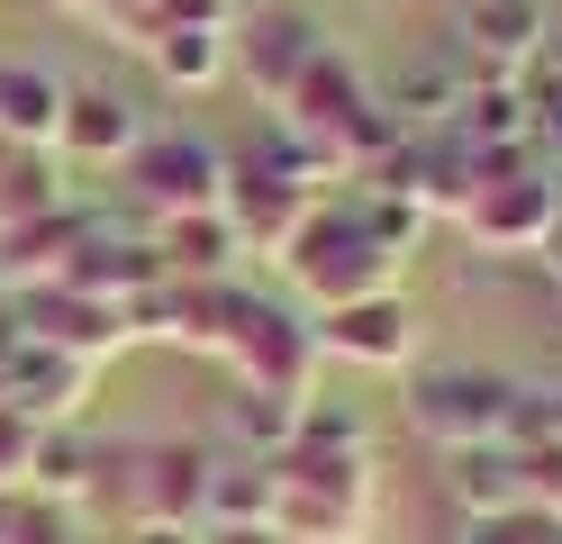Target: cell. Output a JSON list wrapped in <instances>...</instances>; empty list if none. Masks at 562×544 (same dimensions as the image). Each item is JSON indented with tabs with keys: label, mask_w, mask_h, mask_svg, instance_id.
I'll return each mask as SVG.
<instances>
[{
	"label": "cell",
	"mask_w": 562,
	"mask_h": 544,
	"mask_svg": "<svg viewBox=\"0 0 562 544\" xmlns=\"http://www.w3.org/2000/svg\"><path fill=\"white\" fill-rule=\"evenodd\" d=\"M327 200V173L300 155V136L281 127V119H263L255 136L227 155V191H218V209H227V227H236V254H291V236H300V218Z\"/></svg>",
	"instance_id": "6da1fadb"
},
{
	"label": "cell",
	"mask_w": 562,
	"mask_h": 544,
	"mask_svg": "<svg viewBox=\"0 0 562 544\" xmlns=\"http://www.w3.org/2000/svg\"><path fill=\"white\" fill-rule=\"evenodd\" d=\"M400 264L408 254L372 227V209L345 191V200H318L300 218V236H291V254H281V273L300 281V300H308V318L318 309H345V300H381V290H400Z\"/></svg>",
	"instance_id": "7a4b0ae2"
},
{
	"label": "cell",
	"mask_w": 562,
	"mask_h": 544,
	"mask_svg": "<svg viewBox=\"0 0 562 544\" xmlns=\"http://www.w3.org/2000/svg\"><path fill=\"white\" fill-rule=\"evenodd\" d=\"M272 119L300 136V155L318 164L327 181H355V173L381 155V145H400V119H391V109H381V100L363 91V73L345 64L336 46H327V55H318V64H308L300 82H291V100H281Z\"/></svg>",
	"instance_id": "3957f363"
},
{
	"label": "cell",
	"mask_w": 562,
	"mask_h": 544,
	"mask_svg": "<svg viewBox=\"0 0 562 544\" xmlns=\"http://www.w3.org/2000/svg\"><path fill=\"white\" fill-rule=\"evenodd\" d=\"M562 218V173L544 155H472V191L453 209L481 254H536Z\"/></svg>",
	"instance_id": "277c9868"
},
{
	"label": "cell",
	"mask_w": 562,
	"mask_h": 544,
	"mask_svg": "<svg viewBox=\"0 0 562 544\" xmlns=\"http://www.w3.org/2000/svg\"><path fill=\"white\" fill-rule=\"evenodd\" d=\"M218 363H227V381H255V390H281V399H308L327 354H318V326H308L300 309H281V300H263V290L236 281Z\"/></svg>",
	"instance_id": "5b68a950"
},
{
	"label": "cell",
	"mask_w": 562,
	"mask_h": 544,
	"mask_svg": "<svg viewBox=\"0 0 562 544\" xmlns=\"http://www.w3.org/2000/svg\"><path fill=\"white\" fill-rule=\"evenodd\" d=\"M408 426L445 454H472V445H508L517 426V381L499 373H417L408 381Z\"/></svg>",
	"instance_id": "8992f818"
},
{
	"label": "cell",
	"mask_w": 562,
	"mask_h": 544,
	"mask_svg": "<svg viewBox=\"0 0 562 544\" xmlns=\"http://www.w3.org/2000/svg\"><path fill=\"white\" fill-rule=\"evenodd\" d=\"M119 173H127V200L146 209L155 227H164V218H191V209H218V191H227V155L209 136H182V127L146 136Z\"/></svg>",
	"instance_id": "52a82bcc"
},
{
	"label": "cell",
	"mask_w": 562,
	"mask_h": 544,
	"mask_svg": "<svg viewBox=\"0 0 562 544\" xmlns=\"http://www.w3.org/2000/svg\"><path fill=\"white\" fill-rule=\"evenodd\" d=\"M318 55H327V27L308 19V10H291V0H272V10H255V19H236V36H227V64L245 73V91H255L263 109L291 100V82H300Z\"/></svg>",
	"instance_id": "ba28073f"
},
{
	"label": "cell",
	"mask_w": 562,
	"mask_h": 544,
	"mask_svg": "<svg viewBox=\"0 0 562 544\" xmlns=\"http://www.w3.org/2000/svg\"><path fill=\"white\" fill-rule=\"evenodd\" d=\"M10 318H19L27 345H55V354H74V363H110V354L136 345L127 309L91 300V290H74V281H46V290H27V300H10Z\"/></svg>",
	"instance_id": "9c48e42d"
},
{
	"label": "cell",
	"mask_w": 562,
	"mask_h": 544,
	"mask_svg": "<svg viewBox=\"0 0 562 544\" xmlns=\"http://www.w3.org/2000/svg\"><path fill=\"white\" fill-rule=\"evenodd\" d=\"M308 326H318V354H327V363H355V373H408V354H417V318H408L400 290L318 309Z\"/></svg>",
	"instance_id": "30bf717a"
},
{
	"label": "cell",
	"mask_w": 562,
	"mask_h": 544,
	"mask_svg": "<svg viewBox=\"0 0 562 544\" xmlns=\"http://www.w3.org/2000/svg\"><path fill=\"white\" fill-rule=\"evenodd\" d=\"M110 463H119L110 490H127V518H191L200 526V490H209V454L200 445L164 435V445H127Z\"/></svg>",
	"instance_id": "8fae6325"
},
{
	"label": "cell",
	"mask_w": 562,
	"mask_h": 544,
	"mask_svg": "<svg viewBox=\"0 0 562 544\" xmlns=\"http://www.w3.org/2000/svg\"><path fill=\"white\" fill-rule=\"evenodd\" d=\"M453 36L481 64V82H526L544 55V0H463Z\"/></svg>",
	"instance_id": "7c38bea8"
},
{
	"label": "cell",
	"mask_w": 562,
	"mask_h": 544,
	"mask_svg": "<svg viewBox=\"0 0 562 544\" xmlns=\"http://www.w3.org/2000/svg\"><path fill=\"white\" fill-rule=\"evenodd\" d=\"M82 236H91V218H82L74 200L46 209V218L0 227V300H27V290L64 281V273H74V254H82Z\"/></svg>",
	"instance_id": "4fadbf2b"
},
{
	"label": "cell",
	"mask_w": 562,
	"mask_h": 544,
	"mask_svg": "<svg viewBox=\"0 0 562 544\" xmlns=\"http://www.w3.org/2000/svg\"><path fill=\"white\" fill-rule=\"evenodd\" d=\"M136 145H146V119H136L127 91H110V82H64L55 155H74V164H127Z\"/></svg>",
	"instance_id": "5bb4252c"
},
{
	"label": "cell",
	"mask_w": 562,
	"mask_h": 544,
	"mask_svg": "<svg viewBox=\"0 0 562 544\" xmlns=\"http://www.w3.org/2000/svg\"><path fill=\"white\" fill-rule=\"evenodd\" d=\"M363 526H372L363 490H318V481H281L272 490V535L281 544H363Z\"/></svg>",
	"instance_id": "9a60e30c"
},
{
	"label": "cell",
	"mask_w": 562,
	"mask_h": 544,
	"mask_svg": "<svg viewBox=\"0 0 562 544\" xmlns=\"http://www.w3.org/2000/svg\"><path fill=\"white\" fill-rule=\"evenodd\" d=\"M453 136L472 155H536V91L526 82H472L453 100Z\"/></svg>",
	"instance_id": "2e32d148"
},
{
	"label": "cell",
	"mask_w": 562,
	"mask_h": 544,
	"mask_svg": "<svg viewBox=\"0 0 562 544\" xmlns=\"http://www.w3.org/2000/svg\"><path fill=\"white\" fill-rule=\"evenodd\" d=\"M64 281H74V290H91V300H110V309L146 300V290L164 281V264H155V236H110V227H91Z\"/></svg>",
	"instance_id": "e0dca14e"
},
{
	"label": "cell",
	"mask_w": 562,
	"mask_h": 544,
	"mask_svg": "<svg viewBox=\"0 0 562 544\" xmlns=\"http://www.w3.org/2000/svg\"><path fill=\"white\" fill-rule=\"evenodd\" d=\"M91 373H100V363H74V354H55V345H19L10 399H19L37 426H74L82 399H91Z\"/></svg>",
	"instance_id": "ac0fdd59"
},
{
	"label": "cell",
	"mask_w": 562,
	"mask_h": 544,
	"mask_svg": "<svg viewBox=\"0 0 562 544\" xmlns=\"http://www.w3.org/2000/svg\"><path fill=\"white\" fill-rule=\"evenodd\" d=\"M155 264H164V281H227V273H236V227H227V209L164 218V227H155Z\"/></svg>",
	"instance_id": "d6986e66"
},
{
	"label": "cell",
	"mask_w": 562,
	"mask_h": 544,
	"mask_svg": "<svg viewBox=\"0 0 562 544\" xmlns=\"http://www.w3.org/2000/svg\"><path fill=\"white\" fill-rule=\"evenodd\" d=\"M55 127H64V73L0 64V136H10V145H46V155H55Z\"/></svg>",
	"instance_id": "ffe728a7"
},
{
	"label": "cell",
	"mask_w": 562,
	"mask_h": 544,
	"mask_svg": "<svg viewBox=\"0 0 562 544\" xmlns=\"http://www.w3.org/2000/svg\"><path fill=\"white\" fill-rule=\"evenodd\" d=\"M272 463L263 454H209V490H200V526H272Z\"/></svg>",
	"instance_id": "44dd1931"
},
{
	"label": "cell",
	"mask_w": 562,
	"mask_h": 544,
	"mask_svg": "<svg viewBox=\"0 0 562 544\" xmlns=\"http://www.w3.org/2000/svg\"><path fill=\"white\" fill-rule=\"evenodd\" d=\"M227 36H236V27H155V46H146L155 82H172V91L227 82Z\"/></svg>",
	"instance_id": "7402d4cb"
},
{
	"label": "cell",
	"mask_w": 562,
	"mask_h": 544,
	"mask_svg": "<svg viewBox=\"0 0 562 544\" xmlns=\"http://www.w3.org/2000/svg\"><path fill=\"white\" fill-rule=\"evenodd\" d=\"M27 490H37V499H91V490H100V454L82 445V426H37Z\"/></svg>",
	"instance_id": "603a6c76"
},
{
	"label": "cell",
	"mask_w": 562,
	"mask_h": 544,
	"mask_svg": "<svg viewBox=\"0 0 562 544\" xmlns=\"http://www.w3.org/2000/svg\"><path fill=\"white\" fill-rule=\"evenodd\" d=\"M453 508L463 518H499V508H517L526 490H517V454L508 445H472V454H453Z\"/></svg>",
	"instance_id": "cb8c5ba5"
},
{
	"label": "cell",
	"mask_w": 562,
	"mask_h": 544,
	"mask_svg": "<svg viewBox=\"0 0 562 544\" xmlns=\"http://www.w3.org/2000/svg\"><path fill=\"white\" fill-rule=\"evenodd\" d=\"M227 435H236V454H263V463H272V454L300 435V399L236 381V399H227Z\"/></svg>",
	"instance_id": "d4e9b609"
},
{
	"label": "cell",
	"mask_w": 562,
	"mask_h": 544,
	"mask_svg": "<svg viewBox=\"0 0 562 544\" xmlns=\"http://www.w3.org/2000/svg\"><path fill=\"white\" fill-rule=\"evenodd\" d=\"M46 209H64L55 155H46V145H10V164H0V227H19V218H46Z\"/></svg>",
	"instance_id": "484cf974"
},
{
	"label": "cell",
	"mask_w": 562,
	"mask_h": 544,
	"mask_svg": "<svg viewBox=\"0 0 562 544\" xmlns=\"http://www.w3.org/2000/svg\"><path fill=\"white\" fill-rule=\"evenodd\" d=\"M463 544H562V508L517 499V508H499V518H463Z\"/></svg>",
	"instance_id": "4316f807"
},
{
	"label": "cell",
	"mask_w": 562,
	"mask_h": 544,
	"mask_svg": "<svg viewBox=\"0 0 562 544\" xmlns=\"http://www.w3.org/2000/svg\"><path fill=\"white\" fill-rule=\"evenodd\" d=\"M10 544H82V508H74V499H37V490H19Z\"/></svg>",
	"instance_id": "83f0119b"
},
{
	"label": "cell",
	"mask_w": 562,
	"mask_h": 544,
	"mask_svg": "<svg viewBox=\"0 0 562 544\" xmlns=\"http://www.w3.org/2000/svg\"><path fill=\"white\" fill-rule=\"evenodd\" d=\"M27 463H37V418L0 399V490H27Z\"/></svg>",
	"instance_id": "f1b7e54d"
},
{
	"label": "cell",
	"mask_w": 562,
	"mask_h": 544,
	"mask_svg": "<svg viewBox=\"0 0 562 544\" xmlns=\"http://www.w3.org/2000/svg\"><path fill=\"white\" fill-rule=\"evenodd\" d=\"M82 19H100V27L119 36V46H136V55H146V46H155V27H164V0H91Z\"/></svg>",
	"instance_id": "f546056e"
},
{
	"label": "cell",
	"mask_w": 562,
	"mask_h": 544,
	"mask_svg": "<svg viewBox=\"0 0 562 544\" xmlns=\"http://www.w3.org/2000/svg\"><path fill=\"white\" fill-rule=\"evenodd\" d=\"M536 155L562 173V82H536Z\"/></svg>",
	"instance_id": "4dcf8cb0"
},
{
	"label": "cell",
	"mask_w": 562,
	"mask_h": 544,
	"mask_svg": "<svg viewBox=\"0 0 562 544\" xmlns=\"http://www.w3.org/2000/svg\"><path fill=\"white\" fill-rule=\"evenodd\" d=\"M119 544H209V526H191V518H127Z\"/></svg>",
	"instance_id": "1f68e13d"
},
{
	"label": "cell",
	"mask_w": 562,
	"mask_h": 544,
	"mask_svg": "<svg viewBox=\"0 0 562 544\" xmlns=\"http://www.w3.org/2000/svg\"><path fill=\"white\" fill-rule=\"evenodd\" d=\"M164 27H236V0H164Z\"/></svg>",
	"instance_id": "d6a6232c"
},
{
	"label": "cell",
	"mask_w": 562,
	"mask_h": 544,
	"mask_svg": "<svg viewBox=\"0 0 562 544\" xmlns=\"http://www.w3.org/2000/svg\"><path fill=\"white\" fill-rule=\"evenodd\" d=\"M19 345H27V336H19V318L0 309V399H10V373H19Z\"/></svg>",
	"instance_id": "836d02e7"
},
{
	"label": "cell",
	"mask_w": 562,
	"mask_h": 544,
	"mask_svg": "<svg viewBox=\"0 0 562 544\" xmlns=\"http://www.w3.org/2000/svg\"><path fill=\"white\" fill-rule=\"evenodd\" d=\"M544 82H562V10H544V55H536Z\"/></svg>",
	"instance_id": "e575fe53"
},
{
	"label": "cell",
	"mask_w": 562,
	"mask_h": 544,
	"mask_svg": "<svg viewBox=\"0 0 562 544\" xmlns=\"http://www.w3.org/2000/svg\"><path fill=\"white\" fill-rule=\"evenodd\" d=\"M209 544H281L272 526H209Z\"/></svg>",
	"instance_id": "d590c367"
},
{
	"label": "cell",
	"mask_w": 562,
	"mask_h": 544,
	"mask_svg": "<svg viewBox=\"0 0 562 544\" xmlns=\"http://www.w3.org/2000/svg\"><path fill=\"white\" fill-rule=\"evenodd\" d=\"M536 264H544V273H553V290H562V218H553V236L536 245Z\"/></svg>",
	"instance_id": "8d00e7d4"
},
{
	"label": "cell",
	"mask_w": 562,
	"mask_h": 544,
	"mask_svg": "<svg viewBox=\"0 0 562 544\" xmlns=\"http://www.w3.org/2000/svg\"><path fill=\"white\" fill-rule=\"evenodd\" d=\"M10 518H19V490H0V544H10Z\"/></svg>",
	"instance_id": "74e56055"
},
{
	"label": "cell",
	"mask_w": 562,
	"mask_h": 544,
	"mask_svg": "<svg viewBox=\"0 0 562 544\" xmlns=\"http://www.w3.org/2000/svg\"><path fill=\"white\" fill-rule=\"evenodd\" d=\"M55 10H74V19H82V10H91V0H55Z\"/></svg>",
	"instance_id": "f35d334b"
},
{
	"label": "cell",
	"mask_w": 562,
	"mask_h": 544,
	"mask_svg": "<svg viewBox=\"0 0 562 544\" xmlns=\"http://www.w3.org/2000/svg\"><path fill=\"white\" fill-rule=\"evenodd\" d=\"M0 164H10V136H0Z\"/></svg>",
	"instance_id": "ab89813d"
}]
</instances>
